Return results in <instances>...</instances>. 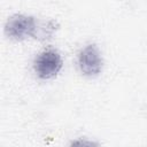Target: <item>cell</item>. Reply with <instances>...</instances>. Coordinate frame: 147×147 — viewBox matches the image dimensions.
I'll return each mask as SVG.
<instances>
[{
  "instance_id": "7a4b0ae2",
  "label": "cell",
  "mask_w": 147,
  "mask_h": 147,
  "mask_svg": "<svg viewBox=\"0 0 147 147\" xmlns=\"http://www.w3.org/2000/svg\"><path fill=\"white\" fill-rule=\"evenodd\" d=\"M61 68L62 59L55 49H46L34 60V71L41 79H49L56 76Z\"/></svg>"
},
{
  "instance_id": "6da1fadb",
  "label": "cell",
  "mask_w": 147,
  "mask_h": 147,
  "mask_svg": "<svg viewBox=\"0 0 147 147\" xmlns=\"http://www.w3.org/2000/svg\"><path fill=\"white\" fill-rule=\"evenodd\" d=\"M38 21L36 17L24 14H15L8 18L5 25V32L8 37L22 40L26 37H34Z\"/></svg>"
},
{
  "instance_id": "3957f363",
  "label": "cell",
  "mask_w": 147,
  "mask_h": 147,
  "mask_svg": "<svg viewBox=\"0 0 147 147\" xmlns=\"http://www.w3.org/2000/svg\"><path fill=\"white\" fill-rule=\"evenodd\" d=\"M102 56L95 44L85 46L78 54V67L86 76H96L102 70Z\"/></svg>"
},
{
  "instance_id": "277c9868",
  "label": "cell",
  "mask_w": 147,
  "mask_h": 147,
  "mask_svg": "<svg viewBox=\"0 0 147 147\" xmlns=\"http://www.w3.org/2000/svg\"><path fill=\"white\" fill-rule=\"evenodd\" d=\"M70 147H98V144L86 139H77L70 144Z\"/></svg>"
}]
</instances>
